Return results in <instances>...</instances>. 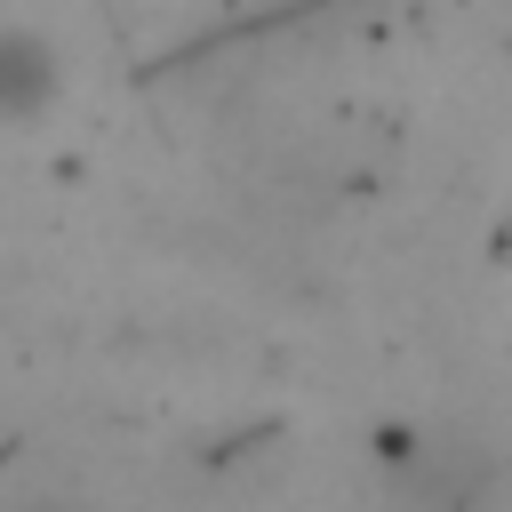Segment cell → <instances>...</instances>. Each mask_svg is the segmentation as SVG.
Masks as SVG:
<instances>
[{"label":"cell","mask_w":512,"mask_h":512,"mask_svg":"<svg viewBox=\"0 0 512 512\" xmlns=\"http://www.w3.org/2000/svg\"><path fill=\"white\" fill-rule=\"evenodd\" d=\"M64 104V48L24 24V16H0V128H32Z\"/></svg>","instance_id":"1"}]
</instances>
